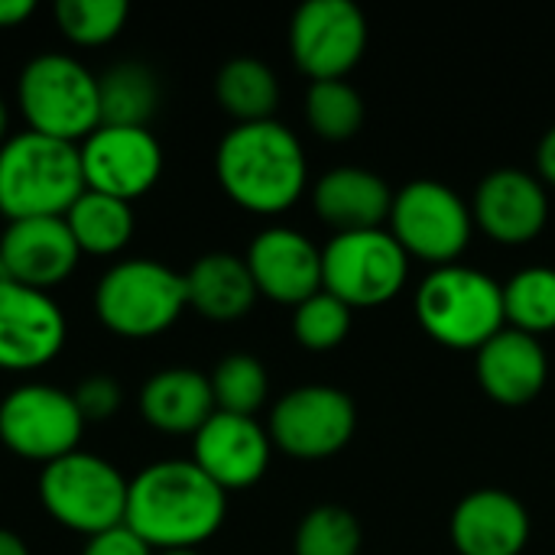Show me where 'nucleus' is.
<instances>
[{
    "label": "nucleus",
    "instance_id": "22",
    "mask_svg": "<svg viewBox=\"0 0 555 555\" xmlns=\"http://www.w3.org/2000/svg\"><path fill=\"white\" fill-rule=\"evenodd\" d=\"M137 406L143 423L166 436H195L218 413L211 380L192 367H166L146 377Z\"/></svg>",
    "mask_w": 555,
    "mask_h": 555
},
{
    "label": "nucleus",
    "instance_id": "34",
    "mask_svg": "<svg viewBox=\"0 0 555 555\" xmlns=\"http://www.w3.org/2000/svg\"><path fill=\"white\" fill-rule=\"evenodd\" d=\"M81 555H156L127 524L107 530V533H98L85 543Z\"/></svg>",
    "mask_w": 555,
    "mask_h": 555
},
{
    "label": "nucleus",
    "instance_id": "11",
    "mask_svg": "<svg viewBox=\"0 0 555 555\" xmlns=\"http://www.w3.org/2000/svg\"><path fill=\"white\" fill-rule=\"evenodd\" d=\"M358 426L354 400L332 384H306L283 393L270 410V442L289 459L319 462L338 455Z\"/></svg>",
    "mask_w": 555,
    "mask_h": 555
},
{
    "label": "nucleus",
    "instance_id": "18",
    "mask_svg": "<svg viewBox=\"0 0 555 555\" xmlns=\"http://www.w3.org/2000/svg\"><path fill=\"white\" fill-rule=\"evenodd\" d=\"M247 270L257 283V293L299 306L322 289V247L296 228H267L247 247Z\"/></svg>",
    "mask_w": 555,
    "mask_h": 555
},
{
    "label": "nucleus",
    "instance_id": "23",
    "mask_svg": "<svg viewBox=\"0 0 555 555\" xmlns=\"http://www.w3.org/2000/svg\"><path fill=\"white\" fill-rule=\"evenodd\" d=\"M185 299L208 322H237L257 302V283L247 260L228 250L202 254L185 273Z\"/></svg>",
    "mask_w": 555,
    "mask_h": 555
},
{
    "label": "nucleus",
    "instance_id": "7",
    "mask_svg": "<svg viewBox=\"0 0 555 555\" xmlns=\"http://www.w3.org/2000/svg\"><path fill=\"white\" fill-rule=\"evenodd\" d=\"M130 481L117 465L94 452H72L59 462L42 465L36 494L42 511L62 527L85 540L107 533L127 520Z\"/></svg>",
    "mask_w": 555,
    "mask_h": 555
},
{
    "label": "nucleus",
    "instance_id": "20",
    "mask_svg": "<svg viewBox=\"0 0 555 555\" xmlns=\"http://www.w3.org/2000/svg\"><path fill=\"white\" fill-rule=\"evenodd\" d=\"M475 354L478 384L501 406L533 403L550 380V358L540 338L511 325L501 328L491 341H485Z\"/></svg>",
    "mask_w": 555,
    "mask_h": 555
},
{
    "label": "nucleus",
    "instance_id": "14",
    "mask_svg": "<svg viewBox=\"0 0 555 555\" xmlns=\"http://www.w3.org/2000/svg\"><path fill=\"white\" fill-rule=\"evenodd\" d=\"M68 322L52 293L0 283V371L29 374L59 358Z\"/></svg>",
    "mask_w": 555,
    "mask_h": 555
},
{
    "label": "nucleus",
    "instance_id": "9",
    "mask_svg": "<svg viewBox=\"0 0 555 555\" xmlns=\"http://www.w3.org/2000/svg\"><path fill=\"white\" fill-rule=\"evenodd\" d=\"M410 276V254L384 231L332 234L322 247V289L348 302L351 309L390 302Z\"/></svg>",
    "mask_w": 555,
    "mask_h": 555
},
{
    "label": "nucleus",
    "instance_id": "30",
    "mask_svg": "<svg viewBox=\"0 0 555 555\" xmlns=\"http://www.w3.org/2000/svg\"><path fill=\"white\" fill-rule=\"evenodd\" d=\"M361 524L348 507L319 504L299 520L293 555H361Z\"/></svg>",
    "mask_w": 555,
    "mask_h": 555
},
{
    "label": "nucleus",
    "instance_id": "4",
    "mask_svg": "<svg viewBox=\"0 0 555 555\" xmlns=\"http://www.w3.org/2000/svg\"><path fill=\"white\" fill-rule=\"evenodd\" d=\"M16 104L26 130L81 143L101 127V91L98 75L68 52L33 55L16 78Z\"/></svg>",
    "mask_w": 555,
    "mask_h": 555
},
{
    "label": "nucleus",
    "instance_id": "27",
    "mask_svg": "<svg viewBox=\"0 0 555 555\" xmlns=\"http://www.w3.org/2000/svg\"><path fill=\"white\" fill-rule=\"evenodd\" d=\"M504 319L511 328L543 335L555 328V270L524 267L504 283Z\"/></svg>",
    "mask_w": 555,
    "mask_h": 555
},
{
    "label": "nucleus",
    "instance_id": "6",
    "mask_svg": "<svg viewBox=\"0 0 555 555\" xmlns=\"http://www.w3.org/2000/svg\"><path fill=\"white\" fill-rule=\"evenodd\" d=\"M185 309V276L150 257L117 260L94 286V315L120 338H156L169 332Z\"/></svg>",
    "mask_w": 555,
    "mask_h": 555
},
{
    "label": "nucleus",
    "instance_id": "10",
    "mask_svg": "<svg viewBox=\"0 0 555 555\" xmlns=\"http://www.w3.org/2000/svg\"><path fill=\"white\" fill-rule=\"evenodd\" d=\"M85 426L72 390L55 384H20L0 400L3 449L36 465L78 452Z\"/></svg>",
    "mask_w": 555,
    "mask_h": 555
},
{
    "label": "nucleus",
    "instance_id": "29",
    "mask_svg": "<svg viewBox=\"0 0 555 555\" xmlns=\"http://www.w3.org/2000/svg\"><path fill=\"white\" fill-rule=\"evenodd\" d=\"M306 120L322 140H351L364 124V98L345 78L312 81L306 91Z\"/></svg>",
    "mask_w": 555,
    "mask_h": 555
},
{
    "label": "nucleus",
    "instance_id": "39",
    "mask_svg": "<svg viewBox=\"0 0 555 555\" xmlns=\"http://www.w3.org/2000/svg\"><path fill=\"white\" fill-rule=\"evenodd\" d=\"M156 555H202L198 550H179V553H156Z\"/></svg>",
    "mask_w": 555,
    "mask_h": 555
},
{
    "label": "nucleus",
    "instance_id": "25",
    "mask_svg": "<svg viewBox=\"0 0 555 555\" xmlns=\"http://www.w3.org/2000/svg\"><path fill=\"white\" fill-rule=\"evenodd\" d=\"M101 124L114 127H150L159 111V78L146 62L124 59L98 75Z\"/></svg>",
    "mask_w": 555,
    "mask_h": 555
},
{
    "label": "nucleus",
    "instance_id": "24",
    "mask_svg": "<svg viewBox=\"0 0 555 555\" xmlns=\"http://www.w3.org/2000/svg\"><path fill=\"white\" fill-rule=\"evenodd\" d=\"M215 98L234 124L273 120L280 107V78L263 59L234 55L215 75Z\"/></svg>",
    "mask_w": 555,
    "mask_h": 555
},
{
    "label": "nucleus",
    "instance_id": "5",
    "mask_svg": "<svg viewBox=\"0 0 555 555\" xmlns=\"http://www.w3.org/2000/svg\"><path fill=\"white\" fill-rule=\"evenodd\" d=\"M413 309L423 332L452 351H478L507 328L504 286L485 270L462 263L436 267L420 283Z\"/></svg>",
    "mask_w": 555,
    "mask_h": 555
},
{
    "label": "nucleus",
    "instance_id": "28",
    "mask_svg": "<svg viewBox=\"0 0 555 555\" xmlns=\"http://www.w3.org/2000/svg\"><path fill=\"white\" fill-rule=\"evenodd\" d=\"M208 380H211L215 406L221 413L254 416L270 397V374H267L263 361L247 351L224 354L215 364V371L208 374Z\"/></svg>",
    "mask_w": 555,
    "mask_h": 555
},
{
    "label": "nucleus",
    "instance_id": "37",
    "mask_svg": "<svg viewBox=\"0 0 555 555\" xmlns=\"http://www.w3.org/2000/svg\"><path fill=\"white\" fill-rule=\"evenodd\" d=\"M0 555H33V553H29V546H26V540H23L20 533H13V530H3V527H0Z\"/></svg>",
    "mask_w": 555,
    "mask_h": 555
},
{
    "label": "nucleus",
    "instance_id": "35",
    "mask_svg": "<svg viewBox=\"0 0 555 555\" xmlns=\"http://www.w3.org/2000/svg\"><path fill=\"white\" fill-rule=\"evenodd\" d=\"M537 169H540L543 185H555V124L543 133L537 146Z\"/></svg>",
    "mask_w": 555,
    "mask_h": 555
},
{
    "label": "nucleus",
    "instance_id": "13",
    "mask_svg": "<svg viewBox=\"0 0 555 555\" xmlns=\"http://www.w3.org/2000/svg\"><path fill=\"white\" fill-rule=\"evenodd\" d=\"M85 189L130 202L146 195L163 176V146L150 127L101 124L78 143Z\"/></svg>",
    "mask_w": 555,
    "mask_h": 555
},
{
    "label": "nucleus",
    "instance_id": "3",
    "mask_svg": "<svg viewBox=\"0 0 555 555\" xmlns=\"http://www.w3.org/2000/svg\"><path fill=\"white\" fill-rule=\"evenodd\" d=\"M81 192L85 176L75 143L23 130L0 146V215L7 221L62 218Z\"/></svg>",
    "mask_w": 555,
    "mask_h": 555
},
{
    "label": "nucleus",
    "instance_id": "32",
    "mask_svg": "<svg viewBox=\"0 0 555 555\" xmlns=\"http://www.w3.org/2000/svg\"><path fill=\"white\" fill-rule=\"evenodd\" d=\"M351 306L332 296L328 289L312 293L299 306H293V335L309 351H332L351 332Z\"/></svg>",
    "mask_w": 555,
    "mask_h": 555
},
{
    "label": "nucleus",
    "instance_id": "12",
    "mask_svg": "<svg viewBox=\"0 0 555 555\" xmlns=\"http://www.w3.org/2000/svg\"><path fill=\"white\" fill-rule=\"evenodd\" d=\"M367 49V16L354 0H306L289 20V52L312 81L345 78Z\"/></svg>",
    "mask_w": 555,
    "mask_h": 555
},
{
    "label": "nucleus",
    "instance_id": "8",
    "mask_svg": "<svg viewBox=\"0 0 555 555\" xmlns=\"http://www.w3.org/2000/svg\"><path fill=\"white\" fill-rule=\"evenodd\" d=\"M387 221L400 247L433 267L455 263L475 231L472 205L439 179H413L393 192Z\"/></svg>",
    "mask_w": 555,
    "mask_h": 555
},
{
    "label": "nucleus",
    "instance_id": "21",
    "mask_svg": "<svg viewBox=\"0 0 555 555\" xmlns=\"http://www.w3.org/2000/svg\"><path fill=\"white\" fill-rule=\"evenodd\" d=\"M390 185L364 166H335L312 185V208L335 234L374 231L390 218Z\"/></svg>",
    "mask_w": 555,
    "mask_h": 555
},
{
    "label": "nucleus",
    "instance_id": "38",
    "mask_svg": "<svg viewBox=\"0 0 555 555\" xmlns=\"http://www.w3.org/2000/svg\"><path fill=\"white\" fill-rule=\"evenodd\" d=\"M10 140V107H7V101H3V94H0V146Z\"/></svg>",
    "mask_w": 555,
    "mask_h": 555
},
{
    "label": "nucleus",
    "instance_id": "15",
    "mask_svg": "<svg viewBox=\"0 0 555 555\" xmlns=\"http://www.w3.org/2000/svg\"><path fill=\"white\" fill-rule=\"evenodd\" d=\"M475 224L498 244H530L550 221V195L540 176L504 166L488 172L472 198Z\"/></svg>",
    "mask_w": 555,
    "mask_h": 555
},
{
    "label": "nucleus",
    "instance_id": "19",
    "mask_svg": "<svg viewBox=\"0 0 555 555\" xmlns=\"http://www.w3.org/2000/svg\"><path fill=\"white\" fill-rule=\"evenodd\" d=\"M459 555H520L530 543V511L501 488L465 494L449 520Z\"/></svg>",
    "mask_w": 555,
    "mask_h": 555
},
{
    "label": "nucleus",
    "instance_id": "36",
    "mask_svg": "<svg viewBox=\"0 0 555 555\" xmlns=\"http://www.w3.org/2000/svg\"><path fill=\"white\" fill-rule=\"evenodd\" d=\"M36 13V0H0V29H13Z\"/></svg>",
    "mask_w": 555,
    "mask_h": 555
},
{
    "label": "nucleus",
    "instance_id": "26",
    "mask_svg": "<svg viewBox=\"0 0 555 555\" xmlns=\"http://www.w3.org/2000/svg\"><path fill=\"white\" fill-rule=\"evenodd\" d=\"M62 218L75 237L81 257L85 254L117 257L130 244L133 228H137L130 202H120V198H111V195H101L91 189H85Z\"/></svg>",
    "mask_w": 555,
    "mask_h": 555
},
{
    "label": "nucleus",
    "instance_id": "16",
    "mask_svg": "<svg viewBox=\"0 0 555 555\" xmlns=\"http://www.w3.org/2000/svg\"><path fill=\"white\" fill-rule=\"evenodd\" d=\"M270 433L254 416L215 413L192 436V462L221 488L244 491L257 485L270 468Z\"/></svg>",
    "mask_w": 555,
    "mask_h": 555
},
{
    "label": "nucleus",
    "instance_id": "31",
    "mask_svg": "<svg viewBox=\"0 0 555 555\" xmlns=\"http://www.w3.org/2000/svg\"><path fill=\"white\" fill-rule=\"evenodd\" d=\"M52 13H55L59 33L68 42L81 49H98L120 36L130 16V7L124 0H59Z\"/></svg>",
    "mask_w": 555,
    "mask_h": 555
},
{
    "label": "nucleus",
    "instance_id": "17",
    "mask_svg": "<svg viewBox=\"0 0 555 555\" xmlns=\"http://www.w3.org/2000/svg\"><path fill=\"white\" fill-rule=\"evenodd\" d=\"M81 260V250L65 218H23L7 221L0 234V263L7 276L29 289H55Z\"/></svg>",
    "mask_w": 555,
    "mask_h": 555
},
{
    "label": "nucleus",
    "instance_id": "2",
    "mask_svg": "<svg viewBox=\"0 0 555 555\" xmlns=\"http://www.w3.org/2000/svg\"><path fill=\"white\" fill-rule=\"evenodd\" d=\"M215 172L224 195L254 215H283L299 202L309 182L302 143L276 117L234 124L218 143Z\"/></svg>",
    "mask_w": 555,
    "mask_h": 555
},
{
    "label": "nucleus",
    "instance_id": "33",
    "mask_svg": "<svg viewBox=\"0 0 555 555\" xmlns=\"http://www.w3.org/2000/svg\"><path fill=\"white\" fill-rule=\"evenodd\" d=\"M72 397H75V406L85 423H107L124 406V387L111 374H91V377L78 380Z\"/></svg>",
    "mask_w": 555,
    "mask_h": 555
},
{
    "label": "nucleus",
    "instance_id": "1",
    "mask_svg": "<svg viewBox=\"0 0 555 555\" xmlns=\"http://www.w3.org/2000/svg\"><path fill=\"white\" fill-rule=\"evenodd\" d=\"M228 517L221 491L192 459H163L130 478L127 527L153 553H179L208 543Z\"/></svg>",
    "mask_w": 555,
    "mask_h": 555
}]
</instances>
